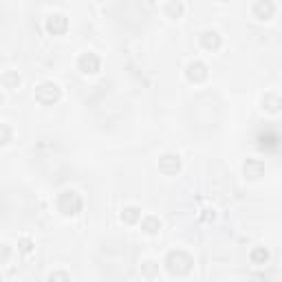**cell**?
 <instances>
[{"mask_svg":"<svg viewBox=\"0 0 282 282\" xmlns=\"http://www.w3.org/2000/svg\"><path fill=\"white\" fill-rule=\"evenodd\" d=\"M192 265H194L192 256L185 253V251H181V249L170 251L167 258H165V267L172 276H187V273L192 271Z\"/></svg>","mask_w":282,"mask_h":282,"instance_id":"obj_1","label":"cell"},{"mask_svg":"<svg viewBox=\"0 0 282 282\" xmlns=\"http://www.w3.org/2000/svg\"><path fill=\"white\" fill-rule=\"evenodd\" d=\"M58 210L64 214V216H75V214L82 210V196L73 190H64L58 196Z\"/></svg>","mask_w":282,"mask_h":282,"instance_id":"obj_2","label":"cell"},{"mask_svg":"<svg viewBox=\"0 0 282 282\" xmlns=\"http://www.w3.org/2000/svg\"><path fill=\"white\" fill-rule=\"evenodd\" d=\"M60 95H62V91H60V86L53 84V82H44L36 89V99L40 104H55L60 99Z\"/></svg>","mask_w":282,"mask_h":282,"instance_id":"obj_3","label":"cell"},{"mask_svg":"<svg viewBox=\"0 0 282 282\" xmlns=\"http://www.w3.org/2000/svg\"><path fill=\"white\" fill-rule=\"evenodd\" d=\"M69 29V20L62 13H53V16L46 18V31L53 33V36H60V33H64Z\"/></svg>","mask_w":282,"mask_h":282,"instance_id":"obj_4","label":"cell"},{"mask_svg":"<svg viewBox=\"0 0 282 282\" xmlns=\"http://www.w3.org/2000/svg\"><path fill=\"white\" fill-rule=\"evenodd\" d=\"M77 66L82 73H97L99 66H102V60H99L95 53H84V55L77 60Z\"/></svg>","mask_w":282,"mask_h":282,"instance_id":"obj_5","label":"cell"},{"mask_svg":"<svg viewBox=\"0 0 282 282\" xmlns=\"http://www.w3.org/2000/svg\"><path fill=\"white\" fill-rule=\"evenodd\" d=\"M185 77L190 79V82H194V84L203 82V79L207 77V66L203 62H190V64H187V69H185Z\"/></svg>","mask_w":282,"mask_h":282,"instance_id":"obj_6","label":"cell"},{"mask_svg":"<svg viewBox=\"0 0 282 282\" xmlns=\"http://www.w3.org/2000/svg\"><path fill=\"white\" fill-rule=\"evenodd\" d=\"M159 170L163 174H177L181 170V159L177 154H163L159 159Z\"/></svg>","mask_w":282,"mask_h":282,"instance_id":"obj_7","label":"cell"},{"mask_svg":"<svg viewBox=\"0 0 282 282\" xmlns=\"http://www.w3.org/2000/svg\"><path fill=\"white\" fill-rule=\"evenodd\" d=\"M243 170H245L247 179H260V177H263V172H265V163H263V161H258V159H249L245 163Z\"/></svg>","mask_w":282,"mask_h":282,"instance_id":"obj_8","label":"cell"},{"mask_svg":"<svg viewBox=\"0 0 282 282\" xmlns=\"http://www.w3.org/2000/svg\"><path fill=\"white\" fill-rule=\"evenodd\" d=\"M201 44H203V49H207V51H216L220 46V36L216 31H205L203 36H201Z\"/></svg>","mask_w":282,"mask_h":282,"instance_id":"obj_9","label":"cell"},{"mask_svg":"<svg viewBox=\"0 0 282 282\" xmlns=\"http://www.w3.org/2000/svg\"><path fill=\"white\" fill-rule=\"evenodd\" d=\"M141 230H144L146 234H157L161 230V220L157 216H146L141 218Z\"/></svg>","mask_w":282,"mask_h":282,"instance_id":"obj_10","label":"cell"},{"mask_svg":"<svg viewBox=\"0 0 282 282\" xmlns=\"http://www.w3.org/2000/svg\"><path fill=\"white\" fill-rule=\"evenodd\" d=\"M122 220L128 223V225L137 223V220H141V210L139 207H126V210L122 212Z\"/></svg>","mask_w":282,"mask_h":282,"instance_id":"obj_11","label":"cell"},{"mask_svg":"<svg viewBox=\"0 0 282 282\" xmlns=\"http://www.w3.org/2000/svg\"><path fill=\"white\" fill-rule=\"evenodd\" d=\"M253 13L258 16V20H267V16H269V13H273V5L271 3H267V5L256 3V5H253Z\"/></svg>","mask_w":282,"mask_h":282,"instance_id":"obj_12","label":"cell"},{"mask_svg":"<svg viewBox=\"0 0 282 282\" xmlns=\"http://www.w3.org/2000/svg\"><path fill=\"white\" fill-rule=\"evenodd\" d=\"M267 260H269V251H267L265 247H258V249L251 251V263L253 265H265Z\"/></svg>","mask_w":282,"mask_h":282,"instance_id":"obj_13","label":"cell"},{"mask_svg":"<svg viewBox=\"0 0 282 282\" xmlns=\"http://www.w3.org/2000/svg\"><path fill=\"white\" fill-rule=\"evenodd\" d=\"M263 104H265V108L267 110H271V112H278L280 110V99H278V95H265V99H263Z\"/></svg>","mask_w":282,"mask_h":282,"instance_id":"obj_14","label":"cell"},{"mask_svg":"<svg viewBox=\"0 0 282 282\" xmlns=\"http://www.w3.org/2000/svg\"><path fill=\"white\" fill-rule=\"evenodd\" d=\"M141 273H144L146 278H154V276L159 273V265L152 263V260H148V263L141 265Z\"/></svg>","mask_w":282,"mask_h":282,"instance_id":"obj_15","label":"cell"},{"mask_svg":"<svg viewBox=\"0 0 282 282\" xmlns=\"http://www.w3.org/2000/svg\"><path fill=\"white\" fill-rule=\"evenodd\" d=\"M3 84L7 86V89H18V86H20V75H18V73H7V75H3Z\"/></svg>","mask_w":282,"mask_h":282,"instance_id":"obj_16","label":"cell"},{"mask_svg":"<svg viewBox=\"0 0 282 282\" xmlns=\"http://www.w3.org/2000/svg\"><path fill=\"white\" fill-rule=\"evenodd\" d=\"M11 137H13V132H11L9 126H7V124H0V146L9 144Z\"/></svg>","mask_w":282,"mask_h":282,"instance_id":"obj_17","label":"cell"},{"mask_svg":"<svg viewBox=\"0 0 282 282\" xmlns=\"http://www.w3.org/2000/svg\"><path fill=\"white\" fill-rule=\"evenodd\" d=\"M49 282H71V276L66 271H53L49 276Z\"/></svg>","mask_w":282,"mask_h":282,"instance_id":"obj_18","label":"cell"},{"mask_svg":"<svg viewBox=\"0 0 282 282\" xmlns=\"http://www.w3.org/2000/svg\"><path fill=\"white\" fill-rule=\"evenodd\" d=\"M18 247H20V251H22V253H31L33 251V243H31L29 238H20Z\"/></svg>","mask_w":282,"mask_h":282,"instance_id":"obj_19","label":"cell"},{"mask_svg":"<svg viewBox=\"0 0 282 282\" xmlns=\"http://www.w3.org/2000/svg\"><path fill=\"white\" fill-rule=\"evenodd\" d=\"M11 256V249H9V245H5V243H0V263H7Z\"/></svg>","mask_w":282,"mask_h":282,"instance_id":"obj_20","label":"cell"},{"mask_svg":"<svg viewBox=\"0 0 282 282\" xmlns=\"http://www.w3.org/2000/svg\"><path fill=\"white\" fill-rule=\"evenodd\" d=\"M165 9H167V11H174V13H177V16H179V13L183 11V5H181V3H177V5H174V3H172V5H167Z\"/></svg>","mask_w":282,"mask_h":282,"instance_id":"obj_21","label":"cell"}]
</instances>
